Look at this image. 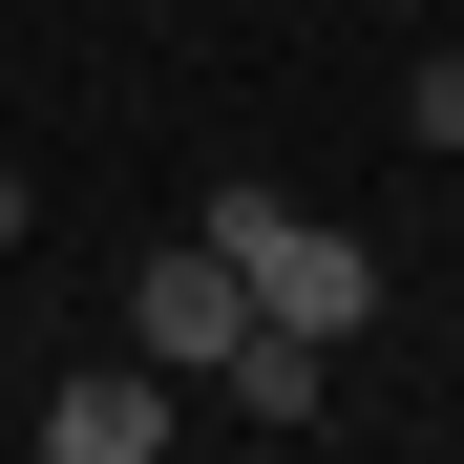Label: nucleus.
Wrapping results in <instances>:
<instances>
[{
    "instance_id": "3",
    "label": "nucleus",
    "mask_w": 464,
    "mask_h": 464,
    "mask_svg": "<svg viewBox=\"0 0 464 464\" xmlns=\"http://www.w3.org/2000/svg\"><path fill=\"white\" fill-rule=\"evenodd\" d=\"M169 401H190L169 359H85V380L43 401V443H63V464H148V443H169Z\"/></svg>"
},
{
    "instance_id": "6",
    "label": "nucleus",
    "mask_w": 464,
    "mask_h": 464,
    "mask_svg": "<svg viewBox=\"0 0 464 464\" xmlns=\"http://www.w3.org/2000/svg\"><path fill=\"white\" fill-rule=\"evenodd\" d=\"M22 232H43V211H22V169H0V254H22Z\"/></svg>"
},
{
    "instance_id": "2",
    "label": "nucleus",
    "mask_w": 464,
    "mask_h": 464,
    "mask_svg": "<svg viewBox=\"0 0 464 464\" xmlns=\"http://www.w3.org/2000/svg\"><path fill=\"white\" fill-rule=\"evenodd\" d=\"M232 338H254V275H232L211 232H169V254L127 275V359H169V380H211Z\"/></svg>"
},
{
    "instance_id": "4",
    "label": "nucleus",
    "mask_w": 464,
    "mask_h": 464,
    "mask_svg": "<svg viewBox=\"0 0 464 464\" xmlns=\"http://www.w3.org/2000/svg\"><path fill=\"white\" fill-rule=\"evenodd\" d=\"M211 401H232V422H275V443H295V422H338V338H295V317H254V338L211 359Z\"/></svg>"
},
{
    "instance_id": "5",
    "label": "nucleus",
    "mask_w": 464,
    "mask_h": 464,
    "mask_svg": "<svg viewBox=\"0 0 464 464\" xmlns=\"http://www.w3.org/2000/svg\"><path fill=\"white\" fill-rule=\"evenodd\" d=\"M401 127H422V148H464V43H422V63H401Z\"/></svg>"
},
{
    "instance_id": "1",
    "label": "nucleus",
    "mask_w": 464,
    "mask_h": 464,
    "mask_svg": "<svg viewBox=\"0 0 464 464\" xmlns=\"http://www.w3.org/2000/svg\"><path fill=\"white\" fill-rule=\"evenodd\" d=\"M190 232L254 275V317H295V338H359V317H380V254H359L338 211H295V190H211Z\"/></svg>"
}]
</instances>
